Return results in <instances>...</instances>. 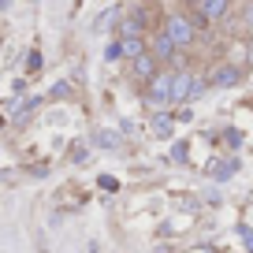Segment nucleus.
Here are the masks:
<instances>
[{
    "label": "nucleus",
    "instance_id": "f257e3e1",
    "mask_svg": "<svg viewBox=\"0 0 253 253\" xmlns=\"http://www.w3.org/2000/svg\"><path fill=\"white\" fill-rule=\"evenodd\" d=\"M160 30H164L168 38L175 41V48L194 45V38H198V26H194V19H190V15H179V11L164 15V26H160Z\"/></svg>",
    "mask_w": 253,
    "mask_h": 253
},
{
    "label": "nucleus",
    "instance_id": "f03ea898",
    "mask_svg": "<svg viewBox=\"0 0 253 253\" xmlns=\"http://www.w3.org/2000/svg\"><path fill=\"white\" fill-rule=\"evenodd\" d=\"M145 48H149L153 56H157V63H164V60H175V41L168 38L164 30H153V34H145Z\"/></svg>",
    "mask_w": 253,
    "mask_h": 253
},
{
    "label": "nucleus",
    "instance_id": "7ed1b4c3",
    "mask_svg": "<svg viewBox=\"0 0 253 253\" xmlns=\"http://www.w3.org/2000/svg\"><path fill=\"white\" fill-rule=\"evenodd\" d=\"M242 67H235V63H220V67H212L209 71V86H216V89H231V86H238L242 82Z\"/></svg>",
    "mask_w": 253,
    "mask_h": 253
},
{
    "label": "nucleus",
    "instance_id": "20e7f679",
    "mask_svg": "<svg viewBox=\"0 0 253 253\" xmlns=\"http://www.w3.org/2000/svg\"><path fill=\"white\" fill-rule=\"evenodd\" d=\"M227 4H231V0H198V19H194V26L220 23V19L227 15Z\"/></svg>",
    "mask_w": 253,
    "mask_h": 253
},
{
    "label": "nucleus",
    "instance_id": "39448f33",
    "mask_svg": "<svg viewBox=\"0 0 253 253\" xmlns=\"http://www.w3.org/2000/svg\"><path fill=\"white\" fill-rule=\"evenodd\" d=\"M168 93H171V71H157L149 79V97H145V101L149 104H168Z\"/></svg>",
    "mask_w": 253,
    "mask_h": 253
},
{
    "label": "nucleus",
    "instance_id": "423d86ee",
    "mask_svg": "<svg viewBox=\"0 0 253 253\" xmlns=\"http://www.w3.org/2000/svg\"><path fill=\"white\" fill-rule=\"evenodd\" d=\"M194 97V71H171V93L168 101H190Z\"/></svg>",
    "mask_w": 253,
    "mask_h": 253
},
{
    "label": "nucleus",
    "instance_id": "0eeeda50",
    "mask_svg": "<svg viewBox=\"0 0 253 253\" xmlns=\"http://www.w3.org/2000/svg\"><path fill=\"white\" fill-rule=\"evenodd\" d=\"M130 75H134V79H153V75H157V56H153L149 48L138 52L134 60H130Z\"/></svg>",
    "mask_w": 253,
    "mask_h": 253
},
{
    "label": "nucleus",
    "instance_id": "6e6552de",
    "mask_svg": "<svg viewBox=\"0 0 253 253\" xmlns=\"http://www.w3.org/2000/svg\"><path fill=\"white\" fill-rule=\"evenodd\" d=\"M116 45H119V56H123V60H134L138 52H145V34H123Z\"/></svg>",
    "mask_w": 253,
    "mask_h": 253
},
{
    "label": "nucleus",
    "instance_id": "1a4fd4ad",
    "mask_svg": "<svg viewBox=\"0 0 253 253\" xmlns=\"http://www.w3.org/2000/svg\"><path fill=\"white\" fill-rule=\"evenodd\" d=\"M123 34H145V11H130V15L119 23V38Z\"/></svg>",
    "mask_w": 253,
    "mask_h": 253
},
{
    "label": "nucleus",
    "instance_id": "9d476101",
    "mask_svg": "<svg viewBox=\"0 0 253 253\" xmlns=\"http://www.w3.org/2000/svg\"><path fill=\"white\" fill-rule=\"evenodd\" d=\"M238 171V160H220V164H209V175H212V179H231V175Z\"/></svg>",
    "mask_w": 253,
    "mask_h": 253
},
{
    "label": "nucleus",
    "instance_id": "9b49d317",
    "mask_svg": "<svg viewBox=\"0 0 253 253\" xmlns=\"http://www.w3.org/2000/svg\"><path fill=\"white\" fill-rule=\"evenodd\" d=\"M171 126H175L171 116H164V112L153 116V134H157V138H171Z\"/></svg>",
    "mask_w": 253,
    "mask_h": 253
},
{
    "label": "nucleus",
    "instance_id": "f8f14e48",
    "mask_svg": "<svg viewBox=\"0 0 253 253\" xmlns=\"http://www.w3.org/2000/svg\"><path fill=\"white\" fill-rule=\"evenodd\" d=\"M93 145H101V149H116V145H119V134H112V130H97V134H93Z\"/></svg>",
    "mask_w": 253,
    "mask_h": 253
},
{
    "label": "nucleus",
    "instance_id": "ddd939ff",
    "mask_svg": "<svg viewBox=\"0 0 253 253\" xmlns=\"http://www.w3.org/2000/svg\"><path fill=\"white\" fill-rule=\"evenodd\" d=\"M48 97H52V101H63V97H71V82H56Z\"/></svg>",
    "mask_w": 253,
    "mask_h": 253
},
{
    "label": "nucleus",
    "instance_id": "4468645a",
    "mask_svg": "<svg viewBox=\"0 0 253 253\" xmlns=\"http://www.w3.org/2000/svg\"><path fill=\"white\" fill-rule=\"evenodd\" d=\"M26 71H30V75H38V71H41V52H38V48L26 56Z\"/></svg>",
    "mask_w": 253,
    "mask_h": 253
},
{
    "label": "nucleus",
    "instance_id": "2eb2a0df",
    "mask_svg": "<svg viewBox=\"0 0 253 253\" xmlns=\"http://www.w3.org/2000/svg\"><path fill=\"white\" fill-rule=\"evenodd\" d=\"M71 160H75V164H86V142H75L71 145Z\"/></svg>",
    "mask_w": 253,
    "mask_h": 253
},
{
    "label": "nucleus",
    "instance_id": "dca6fc26",
    "mask_svg": "<svg viewBox=\"0 0 253 253\" xmlns=\"http://www.w3.org/2000/svg\"><path fill=\"white\" fill-rule=\"evenodd\" d=\"M238 238H242L246 246L253 250V227H246V223H238Z\"/></svg>",
    "mask_w": 253,
    "mask_h": 253
},
{
    "label": "nucleus",
    "instance_id": "f3484780",
    "mask_svg": "<svg viewBox=\"0 0 253 253\" xmlns=\"http://www.w3.org/2000/svg\"><path fill=\"white\" fill-rule=\"evenodd\" d=\"M97 182H101V190H108V194H112V190H119V182L112 179V175H101V179H97Z\"/></svg>",
    "mask_w": 253,
    "mask_h": 253
},
{
    "label": "nucleus",
    "instance_id": "a211bd4d",
    "mask_svg": "<svg viewBox=\"0 0 253 253\" xmlns=\"http://www.w3.org/2000/svg\"><path fill=\"white\" fill-rule=\"evenodd\" d=\"M171 160H186V145H175V149H171Z\"/></svg>",
    "mask_w": 253,
    "mask_h": 253
},
{
    "label": "nucleus",
    "instance_id": "6ab92c4d",
    "mask_svg": "<svg viewBox=\"0 0 253 253\" xmlns=\"http://www.w3.org/2000/svg\"><path fill=\"white\" fill-rule=\"evenodd\" d=\"M223 138H227V145H238V142H242V134H238V130H227Z\"/></svg>",
    "mask_w": 253,
    "mask_h": 253
},
{
    "label": "nucleus",
    "instance_id": "aec40b11",
    "mask_svg": "<svg viewBox=\"0 0 253 253\" xmlns=\"http://www.w3.org/2000/svg\"><path fill=\"white\" fill-rule=\"evenodd\" d=\"M246 26H253V8H250V11H246Z\"/></svg>",
    "mask_w": 253,
    "mask_h": 253
},
{
    "label": "nucleus",
    "instance_id": "412c9836",
    "mask_svg": "<svg viewBox=\"0 0 253 253\" xmlns=\"http://www.w3.org/2000/svg\"><path fill=\"white\" fill-rule=\"evenodd\" d=\"M8 4H11V0H0V11H4V8H8Z\"/></svg>",
    "mask_w": 253,
    "mask_h": 253
},
{
    "label": "nucleus",
    "instance_id": "4be33fe9",
    "mask_svg": "<svg viewBox=\"0 0 253 253\" xmlns=\"http://www.w3.org/2000/svg\"><path fill=\"white\" fill-rule=\"evenodd\" d=\"M246 56H250V63H253V45H250V52H246Z\"/></svg>",
    "mask_w": 253,
    "mask_h": 253
},
{
    "label": "nucleus",
    "instance_id": "5701e85b",
    "mask_svg": "<svg viewBox=\"0 0 253 253\" xmlns=\"http://www.w3.org/2000/svg\"><path fill=\"white\" fill-rule=\"evenodd\" d=\"M0 126H4V116H0Z\"/></svg>",
    "mask_w": 253,
    "mask_h": 253
}]
</instances>
